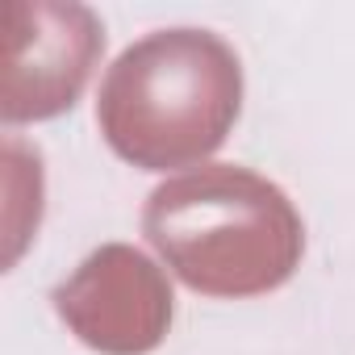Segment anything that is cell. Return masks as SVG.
I'll return each mask as SVG.
<instances>
[{
  "mask_svg": "<svg viewBox=\"0 0 355 355\" xmlns=\"http://www.w3.org/2000/svg\"><path fill=\"white\" fill-rule=\"evenodd\" d=\"M142 234L205 297L276 293L293 280L305 251V226L288 193L234 163H205L159 184L146 197Z\"/></svg>",
  "mask_w": 355,
  "mask_h": 355,
  "instance_id": "6da1fadb",
  "label": "cell"
},
{
  "mask_svg": "<svg viewBox=\"0 0 355 355\" xmlns=\"http://www.w3.org/2000/svg\"><path fill=\"white\" fill-rule=\"evenodd\" d=\"M243 109V63L209 30H159L105 71L96 121L113 155L142 171L209 159Z\"/></svg>",
  "mask_w": 355,
  "mask_h": 355,
  "instance_id": "7a4b0ae2",
  "label": "cell"
},
{
  "mask_svg": "<svg viewBox=\"0 0 355 355\" xmlns=\"http://www.w3.org/2000/svg\"><path fill=\"white\" fill-rule=\"evenodd\" d=\"M0 55V117L46 121L71 109L105 51V26L76 0H9Z\"/></svg>",
  "mask_w": 355,
  "mask_h": 355,
  "instance_id": "3957f363",
  "label": "cell"
},
{
  "mask_svg": "<svg viewBox=\"0 0 355 355\" xmlns=\"http://www.w3.org/2000/svg\"><path fill=\"white\" fill-rule=\"evenodd\" d=\"M63 326L101 355H150L175 313L163 268L130 243L92 251L51 293Z\"/></svg>",
  "mask_w": 355,
  "mask_h": 355,
  "instance_id": "277c9868",
  "label": "cell"
}]
</instances>
